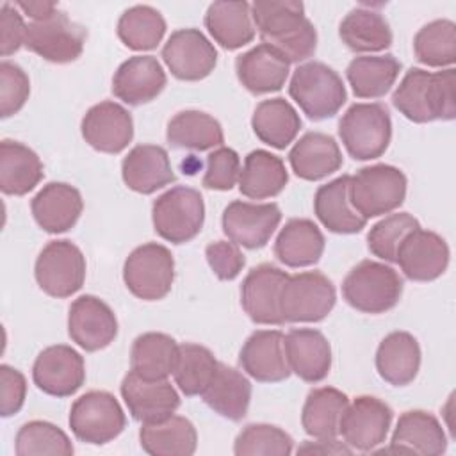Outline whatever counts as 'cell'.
<instances>
[{"instance_id": "8fae6325", "label": "cell", "mask_w": 456, "mask_h": 456, "mask_svg": "<svg viewBox=\"0 0 456 456\" xmlns=\"http://www.w3.org/2000/svg\"><path fill=\"white\" fill-rule=\"evenodd\" d=\"M34 276L39 289L52 297H69L86 280V256L68 239L50 240L37 255Z\"/></svg>"}, {"instance_id": "6da1fadb", "label": "cell", "mask_w": 456, "mask_h": 456, "mask_svg": "<svg viewBox=\"0 0 456 456\" xmlns=\"http://www.w3.org/2000/svg\"><path fill=\"white\" fill-rule=\"evenodd\" d=\"M253 25L264 45L276 50L289 64L315 53L317 30L297 0H256L251 4Z\"/></svg>"}, {"instance_id": "83f0119b", "label": "cell", "mask_w": 456, "mask_h": 456, "mask_svg": "<svg viewBox=\"0 0 456 456\" xmlns=\"http://www.w3.org/2000/svg\"><path fill=\"white\" fill-rule=\"evenodd\" d=\"M290 64L271 46L260 43L235 59L239 82L251 94L280 91L289 78Z\"/></svg>"}, {"instance_id": "7bdbcfd3", "label": "cell", "mask_w": 456, "mask_h": 456, "mask_svg": "<svg viewBox=\"0 0 456 456\" xmlns=\"http://www.w3.org/2000/svg\"><path fill=\"white\" fill-rule=\"evenodd\" d=\"M349 397L333 387H319L308 392L303 410L301 426L314 438H335Z\"/></svg>"}, {"instance_id": "f35d334b", "label": "cell", "mask_w": 456, "mask_h": 456, "mask_svg": "<svg viewBox=\"0 0 456 456\" xmlns=\"http://www.w3.org/2000/svg\"><path fill=\"white\" fill-rule=\"evenodd\" d=\"M338 37L358 53L387 50L394 39L385 16L367 7H354L344 16L338 25Z\"/></svg>"}, {"instance_id": "f907efd6", "label": "cell", "mask_w": 456, "mask_h": 456, "mask_svg": "<svg viewBox=\"0 0 456 456\" xmlns=\"http://www.w3.org/2000/svg\"><path fill=\"white\" fill-rule=\"evenodd\" d=\"M30 94V80L21 66L0 62V116L9 118L23 109Z\"/></svg>"}, {"instance_id": "74e56055", "label": "cell", "mask_w": 456, "mask_h": 456, "mask_svg": "<svg viewBox=\"0 0 456 456\" xmlns=\"http://www.w3.org/2000/svg\"><path fill=\"white\" fill-rule=\"evenodd\" d=\"M166 139L171 148L207 151L219 148L224 142L221 123L203 110H180L176 112L166 130Z\"/></svg>"}, {"instance_id": "277c9868", "label": "cell", "mask_w": 456, "mask_h": 456, "mask_svg": "<svg viewBox=\"0 0 456 456\" xmlns=\"http://www.w3.org/2000/svg\"><path fill=\"white\" fill-rule=\"evenodd\" d=\"M289 94L314 121L333 118L347 100L340 75L319 61L299 64L294 69Z\"/></svg>"}, {"instance_id": "d590c367", "label": "cell", "mask_w": 456, "mask_h": 456, "mask_svg": "<svg viewBox=\"0 0 456 456\" xmlns=\"http://www.w3.org/2000/svg\"><path fill=\"white\" fill-rule=\"evenodd\" d=\"M139 444L151 456H191L198 447V433L189 419L173 413L166 420L142 424Z\"/></svg>"}, {"instance_id": "4dcf8cb0", "label": "cell", "mask_w": 456, "mask_h": 456, "mask_svg": "<svg viewBox=\"0 0 456 456\" xmlns=\"http://www.w3.org/2000/svg\"><path fill=\"white\" fill-rule=\"evenodd\" d=\"M420 369V346L408 331H392L378 346L376 370L388 385H410Z\"/></svg>"}, {"instance_id": "2e32d148", "label": "cell", "mask_w": 456, "mask_h": 456, "mask_svg": "<svg viewBox=\"0 0 456 456\" xmlns=\"http://www.w3.org/2000/svg\"><path fill=\"white\" fill-rule=\"evenodd\" d=\"M32 379L48 395L69 397L86 381L84 358L71 346H50L37 354L32 365Z\"/></svg>"}, {"instance_id": "d4e9b609", "label": "cell", "mask_w": 456, "mask_h": 456, "mask_svg": "<svg viewBox=\"0 0 456 456\" xmlns=\"http://www.w3.org/2000/svg\"><path fill=\"white\" fill-rule=\"evenodd\" d=\"M283 346L290 372L303 381L319 383L330 374L331 346L319 330L292 328L285 335Z\"/></svg>"}, {"instance_id": "b9f144b4", "label": "cell", "mask_w": 456, "mask_h": 456, "mask_svg": "<svg viewBox=\"0 0 456 456\" xmlns=\"http://www.w3.org/2000/svg\"><path fill=\"white\" fill-rule=\"evenodd\" d=\"M178 358V344L173 337L159 331L139 335L130 351L132 370L144 379H167Z\"/></svg>"}, {"instance_id": "9a60e30c", "label": "cell", "mask_w": 456, "mask_h": 456, "mask_svg": "<svg viewBox=\"0 0 456 456\" xmlns=\"http://www.w3.org/2000/svg\"><path fill=\"white\" fill-rule=\"evenodd\" d=\"M162 59L178 80L196 82L208 77L217 64V50L198 28L175 30L164 48Z\"/></svg>"}, {"instance_id": "9c48e42d", "label": "cell", "mask_w": 456, "mask_h": 456, "mask_svg": "<svg viewBox=\"0 0 456 456\" xmlns=\"http://www.w3.org/2000/svg\"><path fill=\"white\" fill-rule=\"evenodd\" d=\"M175 258L159 242L137 246L125 260L123 281L126 289L142 301L164 299L173 287Z\"/></svg>"}, {"instance_id": "5bb4252c", "label": "cell", "mask_w": 456, "mask_h": 456, "mask_svg": "<svg viewBox=\"0 0 456 456\" xmlns=\"http://www.w3.org/2000/svg\"><path fill=\"white\" fill-rule=\"evenodd\" d=\"M281 221L276 203H249L235 200L223 212V232L237 246L248 249L264 248Z\"/></svg>"}, {"instance_id": "9f6ffc18", "label": "cell", "mask_w": 456, "mask_h": 456, "mask_svg": "<svg viewBox=\"0 0 456 456\" xmlns=\"http://www.w3.org/2000/svg\"><path fill=\"white\" fill-rule=\"evenodd\" d=\"M353 449L338 442L337 438H317L315 442L306 440L297 447V454H351Z\"/></svg>"}, {"instance_id": "484cf974", "label": "cell", "mask_w": 456, "mask_h": 456, "mask_svg": "<svg viewBox=\"0 0 456 456\" xmlns=\"http://www.w3.org/2000/svg\"><path fill=\"white\" fill-rule=\"evenodd\" d=\"M30 210L45 232L62 233L77 224L84 200L77 187L66 182H50L32 198Z\"/></svg>"}, {"instance_id": "3957f363", "label": "cell", "mask_w": 456, "mask_h": 456, "mask_svg": "<svg viewBox=\"0 0 456 456\" xmlns=\"http://www.w3.org/2000/svg\"><path fill=\"white\" fill-rule=\"evenodd\" d=\"M401 294L403 280L397 271L376 260H362L342 281L346 303L362 314H385L399 303Z\"/></svg>"}, {"instance_id": "f5cc1de1", "label": "cell", "mask_w": 456, "mask_h": 456, "mask_svg": "<svg viewBox=\"0 0 456 456\" xmlns=\"http://www.w3.org/2000/svg\"><path fill=\"white\" fill-rule=\"evenodd\" d=\"M205 256L219 280H233L240 274L242 267L246 265L244 253L239 249L235 242L228 240H216L207 244Z\"/></svg>"}, {"instance_id": "603a6c76", "label": "cell", "mask_w": 456, "mask_h": 456, "mask_svg": "<svg viewBox=\"0 0 456 456\" xmlns=\"http://www.w3.org/2000/svg\"><path fill=\"white\" fill-rule=\"evenodd\" d=\"M167 77L153 55H134L119 64L112 77V94L126 105L155 100L166 87Z\"/></svg>"}, {"instance_id": "4316f807", "label": "cell", "mask_w": 456, "mask_h": 456, "mask_svg": "<svg viewBox=\"0 0 456 456\" xmlns=\"http://www.w3.org/2000/svg\"><path fill=\"white\" fill-rule=\"evenodd\" d=\"M121 176L125 185L139 194H153L175 182L169 155L159 144L134 146L121 162Z\"/></svg>"}, {"instance_id": "ab89813d", "label": "cell", "mask_w": 456, "mask_h": 456, "mask_svg": "<svg viewBox=\"0 0 456 456\" xmlns=\"http://www.w3.org/2000/svg\"><path fill=\"white\" fill-rule=\"evenodd\" d=\"M251 128L264 144L285 150L296 139L301 128V118L285 98H269L255 107Z\"/></svg>"}, {"instance_id": "db71d44e", "label": "cell", "mask_w": 456, "mask_h": 456, "mask_svg": "<svg viewBox=\"0 0 456 456\" xmlns=\"http://www.w3.org/2000/svg\"><path fill=\"white\" fill-rule=\"evenodd\" d=\"M27 397V379L21 370L0 365V415L11 417L23 408Z\"/></svg>"}, {"instance_id": "f6af8a7d", "label": "cell", "mask_w": 456, "mask_h": 456, "mask_svg": "<svg viewBox=\"0 0 456 456\" xmlns=\"http://www.w3.org/2000/svg\"><path fill=\"white\" fill-rule=\"evenodd\" d=\"M217 360L214 353L200 344L185 342L178 346V358L173 370L175 383L182 390V394L192 397L201 395L208 387L216 369Z\"/></svg>"}, {"instance_id": "ee69618b", "label": "cell", "mask_w": 456, "mask_h": 456, "mask_svg": "<svg viewBox=\"0 0 456 456\" xmlns=\"http://www.w3.org/2000/svg\"><path fill=\"white\" fill-rule=\"evenodd\" d=\"M116 30L126 48L153 50L166 34V20L151 5H134L119 16Z\"/></svg>"}, {"instance_id": "30bf717a", "label": "cell", "mask_w": 456, "mask_h": 456, "mask_svg": "<svg viewBox=\"0 0 456 456\" xmlns=\"http://www.w3.org/2000/svg\"><path fill=\"white\" fill-rule=\"evenodd\" d=\"M68 422L80 442L103 445L121 435L126 426V417L110 392L91 390L75 399Z\"/></svg>"}, {"instance_id": "816d5d0a", "label": "cell", "mask_w": 456, "mask_h": 456, "mask_svg": "<svg viewBox=\"0 0 456 456\" xmlns=\"http://www.w3.org/2000/svg\"><path fill=\"white\" fill-rule=\"evenodd\" d=\"M240 175L239 153L228 146H219L208 153L203 175V187L212 191H230Z\"/></svg>"}, {"instance_id": "1f68e13d", "label": "cell", "mask_w": 456, "mask_h": 456, "mask_svg": "<svg viewBox=\"0 0 456 456\" xmlns=\"http://www.w3.org/2000/svg\"><path fill=\"white\" fill-rule=\"evenodd\" d=\"M324 244V235L312 219L294 217L280 230L274 256L287 267H308L321 260Z\"/></svg>"}, {"instance_id": "8992f818", "label": "cell", "mask_w": 456, "mask_h": 456, "mask_svg": "<svg viewBox=\"0 0 456 456\" xmlns=\"http://www.w3.org/2000/svg\"><path fill=\"white\" fill-rule=\"evenodd\" d=\"M338 137L354 160L381 157L392 139L388 109L381 103L351 105L338 123Z\"/></svg>"}, {"instance_id": "7a4b0ae2", "label": "cell", "mask_w": 456, "mask_h": 456, "mask_svg": "<svg viewBox=\"0 0 456 456\" xmlns=\"http://www.w3.org/2000/svg\"><path fill=\"white\" fill-rule=\"evenodd\" d=\"M456 71L445 68L431 73L411 68L392 94L394 107L413 123L451 121L456 118Z\"/></svg>"}, {"instance_id": "bcb514c9", "label": "cell", "mask_w": 456, "mask_h": 456, "mask_svg": "<svg viewBox=\"0 0 456 456\" xmlns=\"http://www.w3.org/2000/svg\"><path fill=\"white\" fill-rule=\"evenodd\" d=\"M413 53L420 64L431 68L452 66L456 61V25L451 20H433L413 37Z\"/></svg>"}, {"instance_id": "7c38bea8", "label": "cell", "mask_w": 456, "mask_h": 456, "mask_svg": "<svg viewBox=\"0 0 456 456\" xmlns=\"http://www.w3.org/2000/svg\"><path fill=\"white\" fill-rule=\"evenodd\" d=\"M86 39V27L57 9L50 18L27 25L25 46L48 62L66 64L82 55Z\"/></svg>"}, {"instance_id": "e575fe53", "label": "cell", "mask_w": 456, "mask_h": 456, "mask_svg": "<svg viewBox=\"0 0 456 456\" xmlns=\"http://www.w3.org/2000/svg\"><path fill=\"white\" fill-rule=\"evenodd\" d=\"M205 27L217 45L237 50L255 39L251 4L248 2H214L205 14Z\"/></svg>"}, {"instance_id": "ba28073f", "label": "cell", "mask_w": 456, "mask_h": 456, "mask_svg": "<svg viewBox=\"0 0 456 456\" xmlns=\"http://www.w3.org/2000/svg\"><path fill=\"white\" fill-rule=\"evenodd\" d=\"M337 290L319 271L289 274L280 292V312L285 322H319L333 310Z\"/></svg>"}, {"instance_id": "ffe728a7", "label": "cell", "mask_w": 456, "mask_h": 456, "mask_svg": "<svg viewBox=\"0 0 456 456\" xmlns=\"http://www.w3.org/2000/svg\"><path fill=\"white\" fill-rule=\"evenodd\" d=\"M128 413L141 424L160 422L180 406V395L167 379H144L130 370L119 387Z\"/></svg>"}, {"instance_id": "cb8c5ba5", "label": "cell", "mask_w": 456, "mask_h": 456, "mask_svg": "<svg viewBox=\"0 0 456 456\" xmlns=\"http://www.w3.org/2000/svg\"><path fill=\"white\" fill-rule=\"evenodd\" d=\"M447 449V436L440 420L424 410H408L401 413L392 433L390 447L379 452H406L422 456H438Z\"/></svg>"}, {"instance_id": "7dc6e473", "label": "cell", "mask_w": 456, "mask_h": 456, "mask_svg": "<svg viewBox=\"0 0 456 456\" xmlns=\"http://www.w3.org/2000/svg\"><path fill=\"white\" fill-rule=\"evenodd\" d=\"M14 452L18 456H71L75 447L59 426L46 420H30L16 433Z\"/></svg>"}, {"instance_id": "c3c4849f", "label": "cell", "mask_w": 456, "mask_h": 456, "mask_svg": "<svg viewBox=\"0 0 456 456\" xmlns=\"http://www.w3.org/2000/svg\"><path fill=\"white\" fill-rule=\"evenodd\" d=\"M294 440L281 428L273 424H248L233 442L235 456H289Z\"/></svg>"}, {"instance_id": "681fc988", "label": "cell", "mask_w": 456, "mask_h": 456, "mask_svg": "<svg viewBox=\"0 0 456 456\" xmlns=\"http://www.w3.org/2000/svg\"><path fill=\"white\" fill-rule=\"evenodd\" d=\"M417 228H420V223L408 212L385 216L369 230L367 248L374 256L385 262H395L401 240Z\"/></svg>"}, {"instance_id": "d6a6232c", "label": "cell", "mask_w": 456, "mask_h": 456, "mask_svg": "<svg viewBox=\"0 0 456 456\" xmlns=\"http://www.w3.org/2000/svg\"><path fill=\"white\" fill-rule=\"evenodd\" d=\"M201 397L217 415L237 422L248 413L251 403V383L242 372L219 362Z\"/></svg>"}, {"instance_id": "836d02e7", "label": "cell", "mask_w": 456, "mask_h": 456, "mask_svg": "<svg viewBox=\"0 0 456 456\" xmlns=\"http://www.w3.org/2000/svg\"><path fill=\"white\" fill-rule=\"evenodd\" d=\"M43 176V162L32 148L11 139L0 142V189L4 194L25 196Z\"/></svg>"}, {"instance_id": "e0dca14e", "label": "cell", "mask_w": 456, "mask_h": 456, "mask_svg": "<svg viewBox=\"0 0 456 456\" xmlns=\"http://www.w3.org/2000/svg\"><path fill=\"white\" fill-rule=\"evenodd\" d=\"M68 335L84 351H100L118 335L116 314L100 297L80 296L68 310Z\"/></svg>"}, {"instance_id": "60d3db41", "label": "cell", "mask_w": 456, "mask_h": 456, "mask_svg": "<svg viewBox=\"0 0 456 456\" xmlns=\"http://www.w3.org/2000/svg\"><path fill=\"white\" fill-rule=\"evenodd\" d=\"M401 62L392 55H362L354 57L346 69L347 82L356 98H381L395 84Z\"/></svg>"}, {"instance_id": "f1b7e54d", "label": "cell", "mask_w": 456, "mask_h": 456, "mask_svg": "<svg viewBox=\"0 0 456 456\" xmlns=\"http://www.w3.org/2000/svg\"><path fill=\"white\" fill-rule=\"evenodd\" d=\"M338 142L322 132H306L289 151V164L296 176L306 182L322 180L342 167Z\"/></svg>"}, {"instance_id": "f546056e", "label": "cell", "mask_w": 456, "mask_h": 456, "mask_svg": "<svg viewBox=\"0 0 456 456\" xmlns=\"http://www.w3.org/2000/svg\"><path fill=\"white\" fill-rule=\"evenodd\" d=\"M349 175H342L315 191L314 212L317 219L333 233L349 235L365 228L367 219L362 217L349 200Z\"/></svg>"}, {"instance_id": "11a10c76", "label": "cell", "mask_w": 456, "mask_h": 456, "mask_svg": "<svg viewBox=\"0 0 456 456\" xmlns=\"http://www.w3.org/2000/svg\"><path fill=\"white\" fill-rule=\"evenodd\" d=\"M27 25L18 12V7L4 2L0 9V53L2 57H9L25 46Z\"/></svg>"}, {"instance_id": "44dd1931", "label": "cell", "mask_w": 456, "mask_h": 456, "mask_svg": "<svg viewBox=\"0 0 456 456\" xmlns=\"http://www.w3.org/2000/svg\"><path fill=\"white\" fill-rule=\"evenodd\" d=\"M84 141L102 153H121L134 137L132 114L119 103L105 100L93 105L80 123Z\"/></svg>"}, {"instance_id": "8d00e7d4", "label": "cell", "mask_w": 456, "mask_h": 456, "mask_svg": "<svg viewBox=\"0 0 456 456\" xmlns=\"http://www.w3.org/2000/svg\"><path fill=\"white\" fill-rule=\"evenodd\" d=\"M289 182L285 162L267 151L253 150L246 155L239 175V191L249 200H265L278 196Z\"/></svg>"}, {"instance_id": "6f0895ef", "label": "cell", "mask_w": 456, "mask_h": 456, "mask_svg": "<svg viewBox=\"0 0 456 456\" xmlns=\"http://www.w3.org/2000/svg\"><path fill=\"white\" fill-rule=\"evenodd\" d=\"M20 11H23L32 21H41L50 18L59 7L55 2H45V0H36V2H16L14 4Z\"/></svg>"}, {"instance_id": "52a82bcc", "label": "cell", "mask_w": 456, "mask_h": 456, "mask_svg": "<svg viewBox=\"0 0 456 456\" xmlns=\"http://www.w3.org/2000/svg\"><path fill=\"white\" fill-rule=\"evenodd\" d=\"M151 221L159 237L171 244H185L203 228V196L187 185L171 187L153 201Z\"/></svg>"}, {"instance_id": "4fadbf2b", "label": "cell", "mask_w": 456, "mask_h": 456, "mask_svg": "<svg viewBox=\"0 0 456 456\" xmlns=\"http://www.w3.org/2000/svg\"><path fill=\"white\" fill-rule=\"evenodd\" d=\"M394 419L392 408L374 395H358L342 413L338 435L354 451H374L387 440Z\"/></svg>"}, {"instance_id": "ac0fdd59", "label": "cell", "mask_w": 456, "mask_h": 456, "mask_svg": "<svg viewBox=\"0 0 456 456\" xmlns=\"http://www.w3.org/2000/svg\"><path fill=\"white\" fill-rule=\"evenodd\" d=\"M289 274L273 265L260 264L253 267L240 285V305L255 324H285L280 312V292Z\"/></svg>"}, {"instance_id": "5b68a950", "label": "cell", "mask_w": 456, "mask_h": 456, "mask_svg": "<svg viewBox=\"0 0 456 456\" xmlns=\"http://www.w3.org/2000/svg\"><path fill=\"white\" fill-rule=\"evenodd\" d=\"M406 175L399 167L374 164L349 178V200L362 217L370 219L399 208L406 198Z\"/></svg>"}, {"instance_id": "d6986e66", "label": "cell", "mask_w": 456, "mask_h": 456, "mask_svg": "<svg viewBox=\"0 0 456 456\" xmlns=\"http://www.w3.org/2000/svg\"><path fill=\"white\" fill-rule=\"evenodd\" d=\"M395 262L408 280L433 281L449 265V246L438 233L417 228L401 240Z\"/></svg>"}, {"instance_id": "7402d4cb", "label": "cell", "mask_w": 456, "mask_h": 456, "mask_svg": "<svg viewBox=\"0 0 456 456\" xmlns=\"http://www.w3.org/2000/svg\"><path fill=\"white\" fill-rule=\"evenodd\" d=\"M283 340L285 335L280 330L253 331L239 353L242 370L260 383H280L287 379L290 367Z\"/></svg>"}]
</instances>
